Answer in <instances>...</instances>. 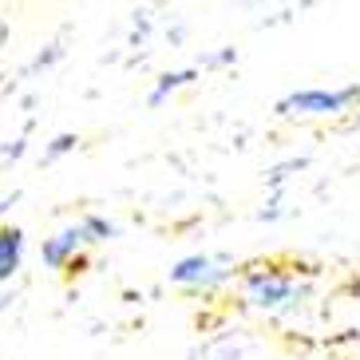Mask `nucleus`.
Returning <instances> with one entry per match:
<instances>
[{
    "mask_svg": "<svg viewBox=\"0 0 360 360\" xmlns=\"http://www.w3.org/2000/svg\"><path fill=\"white\" fill-rule=\"evenodd\" d=\"M238 297L245 309H254L262 317H293L309 305L313 285L305 274H297V265L254 262L238 274Z\"/></svg>",
    "mask_w": 360,
    "mask_h": 360,
    "instance_id": "f257e3e1",
    "label": "nucleus"
},
{
    "mask_svg": "<svg viewBox=\"0 0 360 360\" xmlns=\"http://www.w3.org/2000/svg\"><path fill=\"white\" fill-rule=\"evenodd\" d=\"M111 238H119V226L111 222V218H103V214H84V218L68 222L64 230H56L52 238H44L40 262L48 265V269H68V265L79 262L91 245H103V242H111Z\"/></svg>",
    "mask_w": 360,
    "mask_h": 360,
    "instance_id": "f03ea898",
    "label": "nucleus"
},
{
    "mask_svg": "<svg viewBox=\"0 0 360 360\" xmlns=\"http://www.w3.org/2000/svg\"><path fill=\"white\" fill-rule=\"evenodd\" d=\"M352 107H360V84H337V87H297L274 103L281 119H340Z\"/></svg>",
    "mask_w": 360,
    "mask_h": 360,
    "instance_id": "7ed1b4c3",
    "label": "nucleus"
},
{
    "mask_svg": "<svg viewBox=\"0 0 360 360\" xmlns=\"http://www.w3.org/2000/svg\"><path fill=\"white\" fill-rule=\"evenodd\" d=\"M233 274H238V265L226 254H186L167 269V281L186 293H214L226 281H233Z\"/></svg>",
    "mask_w": 360,
    "mask_h": 360,
    "instance_id": "20e7f679",
    "label": "nucleus"
},
{
    "mask_svg": "<svg viewBox=\"0 0 360 360\" xmlns=\"http://www.w3.org/2000/svg\"><path fill=\"white\" fill-rule=\"evenodd\" d=\"M24 245H28V238H24L20 226L0 222V285H4V281H12V277L20 274V265H24Z\"/></svg>",
    "mask_w": 360,
    "mask_h": 360,
    "instance_id": "39448f33",
    "label": "nucleus"
},
{
    "mask_svg": "<svg viewBox=\"0 0 360 360\" xmlns=\"http://www.w3.org/2000/svg\"><path fill=\"white\" fill-rule=\"evenodd\" d=\"M198 75H202L198 68H174V72H162L159 79H155V87L147 91V107H162L170 96H179L182 87H191Z\"/></svg>",
    "mask_w": 360,
    "mask_h": 360,
    "instance_id": "423d86ee",
    "label": "nucleus"
},
{
    "mask_svg": "<svg viewBox=\"0 0 360 360\" xmlns=\"http://www.w3.org/2000/svg\"><path fill=\"white\" fill-rule=\"evenodd\" d=\"M301 170H309V155H293V159L274 162V167L265 170V191L269 194H285V186L301 174Z\"/></svg>",
    "mask_w": 360,
    "mask_h": 360,
    "instance_id": "0eeeda50",
    "label": "nucleus"
},
{
    "mask_svg": "<svg viewBox=\"0 0 360 360\" xmlns=\"http://www.w3.org/2000/svg\"><path fill=\"white\" fill-rule=\"evenodd\" d=\"M75 143H79V135H72V131H64V135H56L48 147H44V162H56V159H64V155H72Z\"/></svg>",
    "mask_w": 360,
    "mask_h": 360,
    "instance_id": "6e6552de",
    "label": "nucleus"
},
{
    "mask_svg": "<svg viewBox=\"0 0 360 360\" xmlns=\"http://www.w3.org/2000/svg\"><path fill=\"white\" fill-rule=\"evenodd\" d=\"M233 60H238V52H233V48H218V52H206L194 68H198V72H218V68H230Z\"/></svg>",
    "mask_w": 360,
    "mask_h": 360,
    "instance_id": "1a4fd4ad",
    "label": "nucleus"
},
{
    "mask_svg": "<svg viewBox=\"0 0 360 360\" xmlns=\"http://www.w3.org/2000/svg\"><path fill=\"white\" fill-rule=\"evenodd\" d=\"M281 214H285V194H269V202L262 206V214H257V218H262V222H277Z\"/></svg>",
    "mask_w": 360,
    "mask_h": 360,
    "instance_id": "9d476101",
    "label": "nucleus"
},
{
    "mask_svg": "<svg viewBox=\"0 0 360 360\" xmlns=\"http://www.w3.org/2000/svg\"><path fill=\"white\" fill-rule=\"evenodd\" d=\"M20 155H24V139H16L12 147H4V150H0V159H20Z\"/></svg>",
    "mask_w": 360,
    "mask_h": 360,
    "instance_id": "9b49d317",
    "label": "nucleus"
},
{
    "mask_svg": "<svg viewBox=\"0 0 360 360\" xmlns=\"http://www.w3.org/2000/svg\"><path fill=\"white\" fill-rule=\"evenodd\" d=\"M16 202H20V191H12V194H4V198H0V218H4V214H8L12 206H16Z\"/></svg>",
    "mask_w": 360,
    "mask_h": 360,
    "instance_id": "f8f14e48",
    "label": "nucleus"
}]
</instances>
